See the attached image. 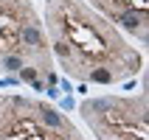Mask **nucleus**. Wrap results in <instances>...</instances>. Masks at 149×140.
<instances>
[{"label":"nucleus","mask_w":149,"mask_h":140,"mask_svg":"<svg viewBox=\"0 0 149 140\" xmlns=\"http://www.w3.org/2000/svg\"><path fill=\"white\" fill-rule=\"evenodd\" d=\"M23 42H28V45H42V37H40V31L37 28H31V25H23Z\"/></svg>","instance_id":"nucleus-1"},{"label":"nucleus","mask_w":149,"mask_h":140,"mask_svg":"<svg viewBox=\"0 0 149 140\" xmlns=\"http://www.w3.org/2000/svg\"><path fill=\"white\" fill-rule=\"evenodd\" d=\"M23 79H25V81H34V79H37V70H34V67H25V70H23Z\"/></svg>","instance_id":"nucleus-2"},{"label":"nucleus","mask_w":149,"mask_h":140,"mask_svg":"<svg viewBox=\"0 0 149 140\" xmlns=\"http://www.w3.org/2000/svg\"><path fill=\"white\" fill-rule=\"evenodd\" d=\"M6 67L8 70H17V67H20V59H6Z\"/></svg>","instance_id":"nucleus-3"}]
</instances>
